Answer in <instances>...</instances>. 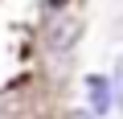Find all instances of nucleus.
Returning <instances> with one entry per match:
<instances>
[{
    "instance_id": "5",
    "label": "nucleus",
    "mask_w": 123,
    "mask_h": 119,
    "mask_svg": "<svg viewBox=\"0 0 123 119\" xmlns=\"http://www.w3.org/2000/svg\"><path fill=\"white\" fill-rule=\"evenodd\" d=\"M49 4H53V8H62V4H66V0H49Z\"/></svg>"
},
{
    "instance_id": "2",
    "label": "nucleus",
    "mask_w": 123,
    "mask_h": 119,
    "mask_svg": "<svg viewBox=\"0 0 123 119\" xmlns=\"http://www.w3.org/2000/svg\"><path fill=\"white\" fill-rule=\"evenodd\" d=\"M74 37H78V21H66V25H62V33H53V45H57V49H66Z\"/></svg>"
},
{
    "instance_id": "1",
    "label": "nucleus",
    "mask_w": 123,
    "mask_h": 119,
    "mask_svg": "<svg viewBox=\"0 0 123 119\" xmlns=\"http://www.w3.org/2000/svg\"><path fill=\"white\" fill-rule=\"evenodd\" d=\"M86 99H90V115H94V119L107 115L111 103H115V99H111V82H107L103 74H90V78H86Z\"/></svg>"
},
{
    "instance_id": "3",
    "label": "nucleus",
    "mask_w": 123,
    "mask_h": 119,
    "mask_svg": "<svg viewBox=\"0 0 123 119\" xmlns=\"http://www.w3.org/2000/svg\"><path fill=\"white\" fill-rule=\"evenodd\" d=\"M111 99L123 107V62H119V70H115V82H111Z\"/></svg>"
},
{
    "instance_id": "4",
    "label": "nucleus",
    "mask_w": 123,
    "mask_h": 119,
    "mask_svg": "<svg viewBox=\"0 0 123 119\" xmlns=\"http://www.w3.org/2000/svg\"><path fill=\"white\" fill-rule=\"evenodd\" d=\"M70 119H94V115H90V111H74Z\"/></svg>"
}]
</instances>
